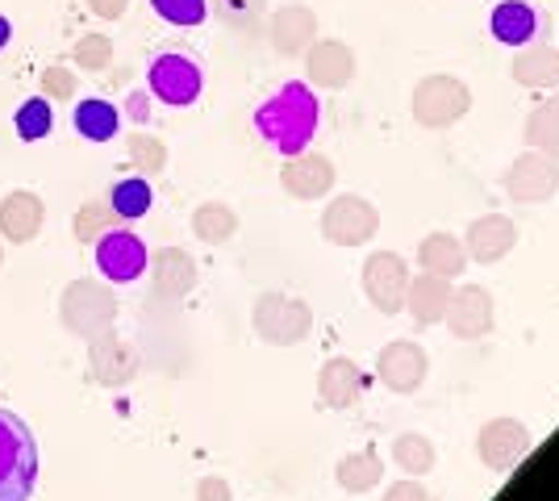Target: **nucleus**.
<instances>
[{
    "label": "nucleus",
    "mask_w": 559,
    "mask_h": 501,
    "mask_svg": "<svg viewBox=\"0 0 559 501\" xmlns=\"http://www.w3.org/2000/svg\"><path fill=\"white\" fill-rule=\"evenodd\" d=\"M251 326L267 347H297L313 331V310L297 297H284V293H259Z\"/></svg>",
    "instance_id": "nucleus-4"
},
{
    "label": "nucleus",
    "mask_w": 559,
    "mask_h": 501,
    "mask_svg": "<svg viewBox=\"0 0 559 501\" xmlns=\"http://www.w3.org/2000/svg\"><path fill=\"white\" fill-rule=\"evenodd\" d=\"M0 263H4V251H0Z\"/></svg>",
    "instance_id": "nucleus-43"
},
{
    "label": "nucleus",
    "mask_w": 559,
    "mask_h": 501,
    "mask_svg": "<svg viewBox=\"0 0 559 501\" xmlns=\"http://www.w3.org/2000/svg\"><path fill=\"white\" fill-rule=\"evenodd\" d=\"M318 121H322V105H318L313 88L301 84V80H288L284 88H276L255 109L259 139L272 151H280L284 159L309 151L313 134H318Z\"/></svg>",
    "instance_id": "nucleus-1"
},
{
    "label": "nucleus",
    "mask_w": 559,
    "mask_h": 501,
    "mask_svg": "<svg viewBox=\"0 0 559 501\" xmlns=\"http://www.w3.org/2000/svg\"><path fill=\"white\" fill-rule=\"evenodd\" d=\"M146 263H151L146 242L134 230H126V226H114V230H105L96 239V272L105 281H114V285H134L146 272Z\"/></svg>",
    "instance_id": "nucleus-9"
},
{
    "label": "nucleus",
    "mask_w": 559,
    "mask_h": 501,
    "mask_svg": "<svg viewBox=\"0 0 559 501\" xmlns=\"http://www.w3.org/2000/svg\"><path fill=\"white\" fill-rule=\"evenodd\" d=\"M447 326L455 338L476 343V338H489L497 326V306H492V293L485 285H460L451 293V306H447Z\"/></svg>",
    "instance_id": "nucleus-12"
},
{
    "label": "nucleus",
    "mask_w": 559,
    "mask_h": 501,
    "mask_svg": "<svg viewBox=\"0 0 559 501\" xmlns=\"http://www.w3.org/2000/svg\"><path fill=\"white\" fill-rule=\"evenodd\" d=\"M155 285H159L164 297H185L188 288L197 285V263H192V255L180 251V247L159 251L155 255Z\"/></svg>",
    "instance_id": "nucleus-26"
},
{
    "label": "nucleus",
    "mask_w": 559,
    "mask_h": 501,
    "mask_svg": "<svg viewBox=\"0 0 559 501\" xmlns=\"http://www.w3.org/2000/svg\"><path fill=\"white\" fill-rule=\"evenodd\" d=\"M334 164L318 151H301V155H288V164L280 167V184L288 196L297 201H322L334 189Z\"/></svg>",
    "instance_id": "nucleus-15"
},
{
    "label": "nucleus",
    "mask_w": 559,
    "mask_h": 501,
    "mask_svg": "<svg viewBox=\"0 0 559 501\" xmlns=\"http://www.w3.org/2000/svg\"><path fill=\"white\" fill-rule=\"evenodd\" d=\"M151 9L167 25H185V29H192V25H201L210 17V0H151Z\"/></svg>",
    "instance_id": "nucleus-33"
},
{
    "label": "nucleus",
    "mask_w": 559,
    "mask_h": 501,
    "mask_svg": "<svg viewBox=\"0 0 559 501\" xmlns=\"http://www.w3.org/2000/svg\"><path fill=\"white\" fill-rule=\"evenodd\" d=\"M393 460L401 473H409V477H426L430 468H435V443L418 434V430H409V434H401L393 439Z\"/></svg>",
    "instance_id": "nucleus-31"
},
{
    "label": "nucleus",
    "mask_w": 559,
    "mask_h": 501,
    "mask_svg": "<svg viewBox=\"0 0 559 501\" xmlns=\"http://www.w3.org/2000/svg\"><path fill=\"white\" fill-rule=\"evenodd\" d=\"M130 159H134V167H139V171H146V176L164 171V167H167V146H164V139H151V134H134V139H130Z\"/></svg>",
    "instance_id": "nucleus-36"
},
{
    "label": "nucleus",
    "mask_w": 559,
    "mask_h": 501,
    "mask_svg": "<svg viewBox=\"0 0 559 501\" xmlns=\"http://www.w3.org/2000/svg\"><path fill=\"white\" fill-rule=\"evenodd\" d=\"M126 4H130V0H88V9H93L96 17H105V22L126 17Z\"/></svg>",
    "instance_id": "nucleus-41"
},
{
    "label": "nucleus",
    "mask_w": 559,
    "mask_h": 501,
    "mask_svg": "<svg viewBox=\"0 0 559 501\" xmlns=\"http://www.w3.org/2000/svg\"><path fill=\"white\" fill-rule=\"evenodd\" d=\"M197 501H234L230 480L226 477H205L197 485Z\"/></svg>",
    "instance_id": "nucleus-39"
},
{
    "label": "nucleus",
    "mask_w": 559,
    "mask_h": 501,
    "mask_svg": "<svg viewBox=\"0 0 559 501\" xmlns=\"http://www.w3.org/2000/svg\"><path fill=\"white\" fill-rule=\"evenodd\" d=\"M522 139H526L531 151H543V155L559 159V93L547 96L538 109H531V118L522 126Z\"/></svg>",
    "instance_id": "nucleus-27"
},
{
    "label": "nucleus",
    "mask_w": 559,
    "mask_h": 501,
    "mask_svg": "<svg viewBox=\"0 0 559 501\" xmlns=\"http://www.w3.org/2000/svg\"><path fill=\"white\" fill-rule=\"evenodd\" d=\"M305 72H309V80H313V88L338 93V88L355 84L359 59H355V50H350L347 43L322 38V43H313V47L305 50Z\"/></svg>",
    "instance_id": "nucleus-14"
},
{
    "label": "nucleus",
    "mask_w": 559,
    "mask_h": 501,
    "mask_svg": "<svg viewBox=\"0 0 559 501\" xmlns=\"http://www.w3.org/2000/svg\"><path fill=\"white\" fill-rule=\"evenodd\" d=\"M192 235L201 242H210V247H222V242H230L238 235V214L222 201H205L192 214Z\"/></svg>",
    "instance_id": "nucleus-29"
},
{
    "label": "nucleus",
    "mask_w": 559,
    "mask_h": 501,
    "mask_svg": "<svg viewBox=\"0 0 559 501\" xmlns=\"http://www.w3.org/2000/svg\"><path fill=\"white\" fill-rule=\"evenodd\" d=\"M59 318H63L68 331L84 334V338H96L100 331L114 326L117 301H114V293H105V288L93 285V281H80V285H71L68 293H63Z\"/></svg>",
    "instance_id": "nucleus-11"
},
{
    "label": "nucleus",
    "mask_w": 559,
    "mask_h": 501,
    "mask_svg": "<svg viewBox=\"0 0 559 501\" xmlns=\"http://www.w3.org/2000/svg\"><path fill=\"white\" fill-rule=\"evenodd\" d=\"M38 485V439L13 409L0 406V501H29Z\"/></svg>",
    "instance_id": "nucleus-2"
},
{
    "label": "nucleus",
    "mask_w": 559,
    "mask_h": 501,
    "mask_svg": "<svg viewBox=\"0 0 559 501\" xmlns=\"http://www.w3.org/2000/svg\"><path fill=\"white\" fill-rule=\"evenodd\" d=\"M151 201H155V192H151V184H146L142 176L117 180L114 192H109V210H114V214L121 217V222L146 217V214H151Z\"/></svg>",
    "instance_id": "nucleus-30"
},
{
    "label": "nucleus",
    "mask_w": 559,
    "mask_h": 501,
    "mask_svg": "<svg viewBox=\"0 0 559 501\" xmlns=\"http://www.w3.org/2000/svg\"><path fill=\"white\" fill-rule=\"evenodd\" d=\"M384 477V460L376 452H350L338 460V468H334V480L347 489V493H368L376 489Z\"/></svg>",
    "instance_id": "nucleus-28"
},
{
    "label": "nucleus",
    "mask_w": 559,
    "mask_h": 501,
    "mask_svg": "<svg viewBox=\"0 0 559 501\" xmlns=\"http://www.w3.org/2000/svg\"><path fill=\"white\" fill-rule=\"evenodd\" d=\"M47 222V205L43 196L29 189H13L0 201V235L9 242H29Z\"/></svg>",
    "instance_id": "nucleus-20"
},
{
    "label": "nucleus",
    "mask_w": 559,
    "mask_h": 501,
    "mask_svg": "<svg viewBox=\"0 0 559 501\" xmlns=\"http://www.w3.org/2000/svg\"><path fill=\"white\" fill-rule=\"evenodd\" d=\"M409 114L421 130H451L455 121H464L472 114V88L460 75L435 72L414 84L409 96Z\"/></svg>",
    "instance_id": "nucleus-3"
},
{
    "label": "nucleus",
    "mask_w": 559,
    "mask_h": 501,
    "mask_svg": "<svg viewBox=\"0 0 559 501\" xmlns=\"http://www.w3.org/2000/svg\"><path fill=\"white\" fill-rule=\"evenodd\" d=\"M146 88L155 100H164L171 109H185L192 105L201 88H205V72L201 63L185 55V50H167V55H155L151 59V72H146Z\"/></svg>",
    "instance_id": "nucleus-5"
},
{
    "label": "nucleus",
    "mask_w": 559,
    "mask_h": 501,
    "mask_svg": "<svg viewBox=\"0 0 559 501\" xmlns=\"http://www.w3.org/2000/svg\"><path fill=\"white\" fill-rule=\"evenodd\" d=\"M510 75L522 88H559V47L531 43L522 55H513Z\"/></svg>",
    "instance_id": "nucleus-23"
},
{
    "label": "nucleus",
    "mask_w": 559,
    "mask_h": 501,
    "mask_svg": "<svg viewBox=\"0 0 559 501\" xmlns=\"http://www.w3.org/2000/svg\"><path fill=\"white\" fill-rule=\"evenodd\" d=\"M376 230H380V214H376L372 201L359 196V192L334 196L326 205V214H322V239L330 247H364V242L376 239Z\"/></svg>",
    "instance_id": "nucleus-6"
},
{
    "label": "nucleus",
    "mask_w": 559,
    "mask_h": 501,
    "mask_svg": "<svg viewBox=\"0 0 559 501\" xmlns=\"http://www.w3.org/2000/svg\"><path fill=\"white\" fill-rule=\"evenodd\" d=\"M451 293L455 285L443 281V276H409V288H405V313L418 322V326H439L447 318V306H451Z\"/></svg>",
    "instance_id": "nucleus-21"
},
{
    "label": "nucleus",
    "mask_w": 559,
    "mask_h": 501,
    "mask_svg": "<svg viewBox=\"0 0 559 501\" xmlns=\"http://www.w3.org/2000/svg\"><path fill=\"white\" fill-rule=\"evenodd\" d=\"M405 288H409V263L396 251H372L364 263V293L376 313L393 318L405 310Z\"/></svg>",
    "instance_id": "nucleus-8"
},
{
    "label": "nucleus",
    "mask_w": 559,
    "mask_h": 501,
    "mask_svg": "<svg viewBox=\"0 0 559 501\" xmlns=\"http://www.w3.org/2000/svg\"><path fill=\"white\" fill-rule=\"evenodd\" d=\"M364 372H359V363L347 356H334L322 363V372H318V397L326 402L330 409H350L359 406V397H364Z\"/></svg>",
    "instance_id": "nucleus-19"
},
{
    "label": "nucleus",
    "mask_w": 559,
    "mask_h": 501,
    "mask_svg": "<svg viewBox=\"0 0 559 501\" xmlns=\"http://www.w3.org/2000/svg\"><path fill=\"white\" fill-rule=\"evenodd\" d=\"M126 118L130 121H151V93H130L126 96Z\"/></svg>",
    "instance_id": "nucleus-40"
},
{
    "label": "nucleus",
    "mask_w": 559,
    "mask_h": 501,
    "mask_svg": "<svg viewBox=\"0 0 559 501\" xmlns=\"http://www.w3.org/2000/svg\"><path fill=\"white\" fill-rule=\"evenodd\" d=\"M114 226H121V217H117L109 205L93 201V205H84V210L75 214V239L96 242L100 235H105V230H114Z\"/></svg>",
    "instance_id": "nucleus-34"
},
{
    "label": "nucleus",
    "mask_w": 559,
    "mask_h": 501,
    "mask_svg": "<svg viewBox=\"0 0 559 501\" xmlns=\"http://www.w3.org/2000/svg\"><path fill=\"white\" fill-rule=\"evenodd\" d=\"M531 443H535L531 430L522 427L518 418H492L476 434V455L489 464L492 473H510V468H518L526 460Z\"/></svg>",
    "instance_id": "nucleus-13"
},
{
    "label": "nucleus",
    "mask_w": 559,
    "mask_h": 501,
    "mask_svg": "<svg viewBox=\"0 0 559 501\" xmlns=\"http://www.w3.org/2000/svg\"><path fill=\"white\" fill-rule=\"evenodd\" d=\"M384 501H430V493L418 485V477H405L384 489Z\"/></svg>",
    "instance_id": "nucleus-38"
},
{
    "label": "nucleus",
    "mask_w": 559,
    "mask_h": 501,
    "mask_svg": "<svg viewBox=\"0 0 559 501\" xmlns=\"http://www.w3.org/2000/svg\"><path fill=\"white\" fill-rule=\"evenodd\" d=\"M489 25H492V38L501 47H531L538 34V13L535 4H526V0H501L492 9Z\"/></svg>",
    "instance_id": "nucleus-22"
},
{
    "label": "nucleus",
    "mask_w": 559,
    "mask_h": 501,
    "mask_svg": "<svg viewBox=\"0 0 559 501\" xmlns=\"http://www.w3.org/2000/svg\"><path fill=\"white\" fill-rule=\"evenodd\" d=\"M267 38H272V50L284 55V59H297L305 50L313 47V38H318V13L313 9H305V4H284L272 13V22H267Z\"/></svg>",
    "instance_id": "nucleus-16"
},
{
    "label": "nucleus",
    "mask_w": 559,
    "mask_h": 501,
    "mask_svg": "<svg viewBox=\"0 0 559 501\" xmlns=\"http://www.w3.org/2000/svg\"><path fill=\"white\" fill-rule=\"evenodd\" d=\"M71 126H75V134L88 139V143H109V139H117L121 114H117V105H109L105 96H88V100L75 105Z\"/></svg>",
    "instance_id": "nucleus-25"
},
{
    "label": "nucleus",
    "mask_w": 559,
    "mask_h": 501,
    "mask_svg": "<svg viewBox=\"0 0 559 501\" xmlns=\"http://www.w3.org/2000/svg\"><path fill=\"white\" fill-rule=\"evenodd\" d=\"M426 372H430V356H426V347L414 343V338H393L376 356V377H380V384L389 393H401V397L418 393L421 384H426Z\"/></svg>",
    "instance_id": "nucleus-10"
},
{
    "label": "nucleus",
    "mask_w": 559,
    "mask_h": 501,
    "mask_svg": "<svg viewBox=\"0 0 559 501\" xmlns=\"http://www.w3.org/2000/svg\"><path fill=\"white\" fill-rule=\"evenodd\" d=\"M418 263H421V272H430V276L455 281V276L467 267L464 239H455V235H447V230L426 235V239L418 242Z\"/></svg>",
    "instance_id": "nucleus-24"
},
{
    "label": "nucleus",
    "mask_w": 559,
    "mask_h": 501,
    "mask_svg": "<svg viewBox=\"0 0 559 501\" xmlns=\"http://www.w3.org/2000/svg\"><path fill=\"white\" fill-rule=\"evenodd\" d=\"M501 189L518 205H538V201H551L559 192V159L543 155V151H526L518 155L506 176H501Z\"/></svg>",
    "instance_id": "nucleus-7"
},
{
    "label": "nucleus",
    "mask_w": 559,
    "mask_h": 501,
    "mask_svg": "<svg viewBox=\"0 0 559 501\" xmlns=\"http://www.w3.org/2000/svg\"><path fill=\"white\" fill-rule=\"evenodd\" d=\"M43 96L47 100H71L75 96V75L68 68H47L43 72Z\"/></svg>",
    "instance_id": "nucleus-37"
},
{
    "label": "nucleus",
    "mask_w": 559,
    "mask_h": 501,
    "mask_svg": "<svg viewBox=\"0 0 559 501\" xmlns=\"http://www.w3.org/2000/svg\"><path fill=\"white\" fill-rule=\"evenodd\" d=\"M9 38H13V25H9V17H0V50L9 47Z\"/></svg>",
    "instance_id": "nucleus-42"
},
{
    "label": "nucleus",
    "mask_w": 559,
    "mask_h": 501,
    "mask_svg": "<svg viewBox=\"0 0 559 501\" xmlns=\"http://www.w3.org/2000/svg\"><path fill=\"white\" fill-rule=\"evenodd\" d=\"M13 126H17V139H22V143H38V139H47L50 126H55V109H50L47 96H29L22 109H17Z\"/></svg>",
    "instance_id": "nucleus-32"
},
{
    "label": "nucleus",
    "mask_w": 559,
    "mask_h": 501,
    "mask_svg": "<svg viewBox=\"0 0 559 501\" xmlns=\"http://www.w3.org/2000/svg\"><path fill=\"white\" fill-rule=\"evenodd\" d=\"M88 359H93V381L109 384V389L134 381V372H139L134 347L126 338H117V334H96V338H88Z\"/></svg>",
    "instance_id": "nucleus-18"
},
{
    "label": "nucleus",
    "mask_w": 559,
    "mask_h": 501,
    "mask_svg": "<svg viewBox=\"0 0 559 501\" xmlns=\"http://www.w3.org/2000/svg\"><path fill=\"white\" fill-rule=\"evenodd\" d=\"M71 59H75L84 72H105V68L114 63V43H109L105 34H88V38H80V43H75Z\"/></svg>",
    "instance_id": "nucleus-35"
},
{
    "label": "nucleus",
    "mask_w": 559,
    "mask_h": 501,
    "mask_svg": "<svg viewBox=\"0 0 559 501\" xmlns=\"http://www.w3.org/2000/svg\"><path fill=\"white\" fill-rule=\"evenodd\" d=\"M518 247V226L506 214H485L467 226L464 251L476 263H501Z\"/></svg>",
    "instance_id": "nucleus-17"
}]
</instances>
